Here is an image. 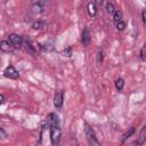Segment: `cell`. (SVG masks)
I'll use <instances>...</instances> for the list:
<instances>
[{
  "label": "cell",
  "mask_w": 146,
  "mask_h": 146,
  "mask_svg": "<svg viewBox=\"0 0 146 146\" xmlns=\"http://www.w3.org/2000/svg\"><path fill=\"white\" fill-rule=\"evenodd\" d=\"M106 11H107L108 14H114L115 7H114V5H113L112 2H107V3H106Z\"/></svg>",
  "instance_id": "cell-17"
},
{
  "label": "cell",
  "mask_w": 146,
  "mask_h": 146,
  "mask_svg": "<svg viewBox=\"0 0 146 146\" xmlns=\"http://www.w3.org/2000/svg\"><path fill=\"white\" fill-rule=\"evenodd\" d=\"M103 2H104V0H94V3L96 5V6H102L103 5Z\"/></svg>",
  "instance_id": "cell-23"
},
{
  "label": "cell",
  "mask_w": 146,
  "mask_h": 146,
  "mask_svg": "<svg viewBox=\"0 0 146 146\" xmlns=\"http://www.w3.org/2000/svg\"><path fill=\"white\" fill-rule=\"evenodd\" d=\"M84 131H86V136H87V139H88V143L90 145H96L98 146L99 145V141L96 137V133L94 131V129L88 124V123H84Z\"/></svg>",
  "instance_id": "cell-1"
},
{
  "label": "cell",
  "mask_w": 146,
  "mask_h": 146,
  "mask_svg": "<svg viewBox=\"0 0 146 146\" xmlns=\"http://www.w3.org/2000/svg\"><path fill=\"white\" fill-rule=\"evenodd\" d=\"M8 41H9L15 48H21V47H22V43H23L22 36H21L19 34H17V33H11V34H9Z\"/></svg>",
  "instance_id": "cell-4"
},
{
  "label": "cell",
  "mask_w": 146,
  "mask_h": 146,
  "mask_svg": "<svg viewBox=\"0 0 146 146\" xmlns=\"http://www.w3.org/2000/svg\"><path fill=\"white\" fill-rule=\"evenodd\" d=\"M58 123H59L58 116L55 113H50V114L47 115V117H46L42 127H43V129H46V128H50L52 125H58Z\"/></svg>",
  "instance_id": "cell-3"
},
{
  "label": "cell",
  "mask_w": 146,
  "mask_h": 146,
  "mask_svg": "<svg viewBox=\"0 0 146 146\" xmlns=\"http://www.w3.org/2000/svg\"><path fill=\"white\" fill-rule=\"evenodd\" d=\"M87 10H88V14H89L91 17L96 16V14H97V8H96V5H95L94 2H89V3H88Z\"/></svg>",
  "instance_id": "cell-12"
},
{
  "label": "cell",
  "mask_w": 146,
  "mask_h": 146,
  "mask_svg": "<svg viewBox=\"0 0 146 146\" xmlns=\"http://www.w3.org/2000/svg\"><path fill=\"white\" fill-rule=\"evenodd\" d=\"M0 97H1V104H3V103H5V96L1 94V95H0Z\"/></svg>",
  "instance_id": "cell-25"
},
{
  "label": "cell",
  "mask_w": 146,
  "mask_h": 146,
  "mask_svg": "<svg viewBox=\"0 0 146 146\" xmlns=\"http://www.w3.org/2000/svg\"><path fill=\"white\" fill-rule=\"evenodd\" d=\"M47 25H46V23L44 22H41V21H36V22H34L33 24H32V29L33 30H42V29H44Z\"/></svg>",
  "instance_id": "cell-13"
},
{
  "label": "cell",
  "mask_w": 146,
  "mask_h": 146,
  "mask_svg": "<svg viewBox=\"0 0 146 146\" xmlns=\"http://www.w3.org/2000/svg\"><path fill=\"white\" fill-rule=\"evenodd\" d=\"M113 21H114L115 23L122 21V13H121L120 10H115V11H114V14H113Z\"/></svg>",
  "instance_id": "cell-15"
},
{
  "label": "cell",
  "mask_w": 146,
  "mask_h": 146,
  "mask_svg": "<svg viewBox=\"0 0 146 146\" xmlns=\"http://www.w3.org/2000/svg\"><path fill=\"white\" fill-rule=\"evenodd\" d=\"M3 75H5L6 78H8V79H14V80L17 79V78L19 76L17 70H16L13 65H9V66H7V67L5 68V71H3Z\"/></svg>",
  "instance_id": "cell-5"
},
{
  "label": "cell",
  "mask_w": 146,
  "mask_h": 146,
  "mask_svg": "<svg viewBox=\"0 0 146 146\" xmlns=\"http://www.w3.org/2000/svg\"><path fill=\"white\" fill-rule=\"evenodd\" d=\"M139 57H140V59H141V60L146 62V44H145V46H143V48L140 49Z\"/></svg>",
  "instance_id": "cell-18"
},
{
  "label": "cell",
  "mask_w": 146,
  "mask_h": 146,
  "mask_svg": "<svg viewBox=\"0 0 146 146\" xmlns=\"http://www.w3.org/2000/svg\"><path fill=\"white\" fill-rule=\"evenodd\" d=\"M49 135H50V140H51V144L52 145H57L59 143V139H60V135H62V131L60 129L58 128V125H52L49 128Z\"/></svg>",
  "instance_id": "cell-2"
},
{
  "label": "cell",
  "mask_w": 146,
  "mask_h": 146,
  "mask_svg": "<svg viewBox=\"0 0 146 146\" xmlns=\"http://www.w3.org/2000/svg\"><path fill=\"white\" fill-rule=\"evenodd\" d=\"M133 132H135V128H130V129H129L127 132H124V133L122 135L121 141H122V143H124V141H125V140H127V139H128V138H129L131 135H133Z\"/></svg>",
  "instance_id": "cell-14"
},
{
  "label": "cell",
  "mask_w": 146,
  "mask_h": 146,
  "mask_svg": "<svg viewBox=\"0 0 146 146\" xmlns=\"http://www.w3.org/2000/svg\"><path fill=\"white\" fill-rule=\"evenodd\" d=\"M141 18H143L144 24L146 25V9H143V11H141Z\"/></svg>",
  "instance_id": "cell-22"
},
{
  "label": "cell",
  "mask_w": 146,
  "mask_h": 146,
  "mask_svg": "<svg viewBox=\"0 0 146 146\" xmlns=\"http://www.w3.org/2000/svg\"><path fill=\"white\" fill-rule=\"evenodd\" d=\"M63 102H64V92L63 91H57L54 96V106L57 110H60L63 106Z\"/></svg>",
  "instance_id": "cell-6"
},
{
  "label": "cell",
  "mask_w": 146,
  "mask_h": 146,
  "mask_svg": "<svg viewBox=\"0 0 146 146\" xmlns=\"http://www.w3.org/2000/svg\"><path fill=\"white\" fill-rule=\"evenodd\" d=\"M125 26H127V24H125L124 22H122V21H120V22L116 23V29H117L119 31H123V30L125 29Z\"/></svg>",
  "instance_id": "cell-20"
},
{
  "label": "cell",
  "mask_w": 146,
  "mask_h": 146,
  "mask_svg": "<svg viewBox=\"0 0 146 146\" xmlns=\"http://www.w3.org/2000/svg\"><path fill=\"white\" fill-rule=\"evenodd\" d=\"M63 55L66 56V57H70V56L72 55V48H71V47H67L66 49H64V50H63Z\"/></svg>",
  "instance_id": "cell-21"
},
{
  "label": "cell",
  "mask_w": 146,
  "mask_h": 146,
  "mask_svg": "<svg viewBox=\"0 0 146 146\" xmlns=\"http://www.w3.org/2000/svg\"><path fill=\"white\" fill-rule=\"evenodd\" d=\"M123 86H124V81H123V79H121V78L116 79V81H115V88H116L119 91H121V90L123 89Z\"/></svg>",
  "instance_id": "cell-16"
},
{
  "label": "cell",
  "mask_w": 146,
  "mask_h": 146,
  "mask_svg": "<svg viewBox=\"0 0 146 146\" xmlns=\"http://www.w3.org/2000/svg\"><path fill=\"white\" fill-rule=\"evenodd\" d=\"M14 46L9 42V41H1V43H0V49L2 50V51H5V52H11L13 50H14Z\"/></svg>",
  "instance_id": "cell-10"
},
{
  "label": "cell",
  "mask_w": 146,
  "mask_h": 146,
  "mask_svg": "<svg viewBox=\"0 0 146 146\" xmlns=\"http://www.w3.org/2000/svg\"><path fill=\"white\" fill-rule=\"evenodd\" d=\"M25 48H26V50H27L31 55H33V56H35V55H36L35 46L33 44L32 40H31V39H29V38H26V39H25Z\"/></svg>",
  "instance_id": "cell-9"
},
{
  "label": "cell",
  "mask_w": 146,
  "mask_h": 146,
  "mask_svg": "<svg viewBox=\"0 0 146 146\" xmlns=\"http://www.w3.org/2000/svg\"><path fill=\"white\" fill-rule=\"evenodd\" d=\"M44 9V2L43 1H35L31 6V11L33 14H41Z\"/></svg>",
  "instance_id": "cell-7"
},
{
  "label": "cell",
  "mask_w": 146,
  "mask_h": 146,
  "mask_svg": "<svg viewBox=\"0 0 146 146\" xmlns=\"http://www.w3.org/2000/svg\"><path fill=\"white\" fill-rule=\"evenodd\" d=\"M96 57H97V63L100 64V63L103 62V58H104V56H103V50H102V49H98V50H97Z\"/></svg>",
  "instance_id": "cell-19"
},
{
  "label": "cell",
  "mask_w": 146,
  "mask_h": 146,
  "mask_svg": "<svg viewBox=\"0 0 146 146\" xmlns=\"http://www.w3.org/2000/svg\"><path fill=\"white\" fill-rule=\"evenodd\" d=\"M90 40H91V35H90V32L88 30V27H84L83 31H82V34H81V42L84 47H88L89 43H90Z\"/></svg>",
  "instance_id": "cell-8"
},
{
  "label": "cell",
  "mask_w": 146,
  "mask_h": 146,
  "mask_svg": "<svg viewBox=\"0 0 146 146\" xmlns=\"http://www.w3.org/2000/svg\"><path fill=\"white\" fill-rule=\"evenodd\" d=\"M145 141H146V124H145V125L141 128V130H140V133H139L137 144H138V145H143Z\"/></svg>",
  "instance_id": "cell-11"
},
{
  "label": "cell",
  "mask_w": 146,
  "mask_h": 146,
  "mask_svg": "<svg viewBox=\"0 0 146 146\" xmlns=\"http://www.w3.org/2000/svg\"><path fill=\"white\" fill-rule=\"evenodd\" d=\"M0 133H1V137H2V138H5V137H6V133H5L3 128H1V129H0Z\"/></svg>",
  "instance_id": "cell-24"
}]
</instances>
